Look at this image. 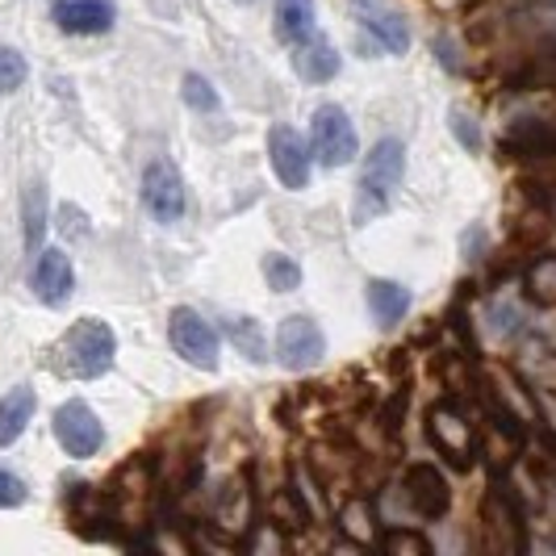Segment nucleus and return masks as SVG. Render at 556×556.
Here are the masks:
<instances>
[{
	"label": "nucleus",
	"mask_w": 556,
	"mask_h": 556,
	"mask_svg": "<svg viewBox=\"0 0 556 556\" xmlns=\"http://www.w3.org/2000/svg\"><path fill=\"white\" fill-rule=\"evenodd\" d=\"M113 4L110 0H55V22L67 34H105L113 29Z\"/></svg>",
	"instance_id": "4468645a"
},
{
	"label": "nucleus",
	"mask_w": 556,
	"mask_h": 556,
	"mask_svg": "<svg viewBox=\"0 0 556 556\" xmlns=\"http://www.w3.org/2000/svg\"><path fill=\"white\" fill-rule=\"evenodd\" d=\"M309 155L323 167H343L356 160V126L339 105H318L309 122Z\"/></svg>",
	"instance_id": "20e7f679"
},
{
	"label": "nucleus",
	"mask_w": 556,
	"mask_h": 556,
	"mask_svg": "<svg viewBox=\"0 0 556 556\" xmlns=\"http://www.w3.org/2000/svg\"><path fill=\"white\" fill-rule=\"evenodd\" d=\"M277 356L289 372H306L314 364H323L327 356V334L318 331V323L306 314H293L285 318L277 331Z\"/></svg>",
	"instance_id": "0eeeda50"
},
{
	"label": "nucleus",
	"mask_w": 556,
	"mask_h": 556,
	"mask_svg": "<svg viewBox=\"0 0 556 556\" xmlns=\"http://www.w3.org/2000/svg\"><path fill=\"white\" fill-rule=\"evenodd\" d=\"M59 218H63V235H67V239H88V218H84L80 210H76V205H63V210H59Z\"/></svg>",
	"instance_id": "c85d7f7f"
},
{
	"label": "nucleus",
	"mask_w": 556,
	"mask_h": 556,
	"mask_svg": "<svg viewBox=\"0 0 556 556\" xmlns=\"http://www.w3.org/2000/svg\"><path fill=\"white\" fill-rule=\"evenodd\" d=\"M523 289L535 306H556V255H544L535 260L523 277Z\"/></svg>",
	"instance_id": "5701e85b"
},
{
	"label": "nucleus",
	"mask_w": 556,
	"mask_h": 556,
	"mask_svg": "<svg viewBox=\"0 0 556 556\" xmlns=\"http://www.w3.org/2000/svg\"><path fill=\"white\" fill-rule=\"evenodd\" d=\"M26 55L22 51H13V47H0V92H13V88H22L26 80Z\"/></svg>",
	"instance_id": "bb28decb"
},
{
	"label": "nucleus",
	"mask_w": 556,
	"mask_h": 556,
	"mask_svg": "<svg viewBox=\"0 0 556 556\" xmlns=\"http://www.w3.org/2000/svg\"><path fill=\"white\" fill-rule=\"evenodd\" d=\"M218 528H226L230 535H243L251 528V490L248 473H239L218 498Z\"/></svg>",
	"instance_id": "a211bd4d"
},
{
	"label": "nucleus",
	"mask_w": 556,
	"mask_h": 556,
	"mask_svg": "<svg viewBox=\"0 0 556 556\" xmlns=\"http://www.w3.org/2000/svg\"><path fill=\"white\" fill-rule=\"evenodd\" d=\"M180 97H185V105L197 113L218 110V92H214V84L205 80V76H197V72H189V76L180 80Z\"/></svg>",
	"instance_id": "a878e982"
},
{
	"label": "nucleus",
	"mask_w": 556,
	"mask_h": 556,
	"mask_svg": "<svg viewBox=\"0 0 556 556\" xmlns=\"http://www.w3.org/2000/svg\"><path fill=\"white\" fill-rule=\"evenodd\" d=\"M377 548L390 556H431V540L415 528H393L386 535H377Z\"/></svg>",
	"instance_id": "b1692460"
},
{
	"label": "nucleus",
	"mask_w": 556,
	"mask_h": 556,
	"mask_svg": "<svg viewBox=\"0 0 556 556\" xmlns=\"http://www.w3.org/2000/svg\"><path fill=\"white\" fill-rule=\"evenodd\" d=\"M352 13H356V26L390 55H406L410 51V26L406 17L393 9L390 0H352Z\"/></svg>",
	"instance_id": "1a4fd4ad"
},
{
	"label": "nucleus",
	"mask_w": 556,
	"mask_h": 556,
	"mask_svg": "<svg viewBox=\"0 0 556 556\" xmlns=\"http://www.w3.org/2000/svg\"><path fill=\"white\" fill-rule=\"evenodd\" d=\"M29 498L26 481L22 477H13L9 469H0V510H9V506H22Z\"/></svg>",
	"instance_id": "cd10ccee"
},
{
	"label": "nucleus",
	"mask_w": 556,
	"mask_h": 556,
	"mask_svg": "<svg viewBox=\"0 0 556 556\" xmlns=\"http://www.w3.org/2000/svg\"><path fill=\"white\" fill-rule=\"evenodd\" d=\"M223 331H226V339H230V343L243 352V361H251V364L268 361V343H264V331H260V323H255V318L226 314Z\"/></svg>",
	"instance_id": "412c9836"
},
{
	"label": "nucleus",
	"mask_w": 556,
	"mask_h": 556,
	"mask_svg": "<svg viewBox=\"0 0 556 556\" xmlns=\"http://www.w3.org/2000/svg\"><path fill=\"white\" fill-rule=\"evenodd\" d=\"M55 440L67 456L88 460L105 444V427H101V418L92 415L84 402H63L55 410Z\"/></svg>",
	"instance_id": "6e6552de"
},
{
	"label": "nucleus",
	"mask_w": 556,
	"mask_h": 556,
	"mask_svg": "<svg viewBox=\"0 0 556 556\" xmlns=\"http://www.w3.org/2000/svg\"><path fill=\"white\" fill-rule=\"evenodd\" d=\"M277 38L285 47H298L314 34V0H277Z\"/></svg>",
	"instance_id": "6ab92c4d"
},
{
	"label": "nucleus",
	"mask_w": 556,
	"mask_h": 556,
	"mask_svg": "<svg viewBox=\"0 0 556 556\" xmlns=\"http://www.w3.org/2000/svg\"><path fill=\"white\" fill-rule=\"evenodd\" d=\"M368 314L377 318V327H397L410 314V289L397 280H368Z\"/></svg>",
	"instance_id": "dca6fc26"
},
{
	"label": "nucleus",
	"mask_w": 556,
	"mask_h": 556,
	"mask_svg": "<svg viewBox=\"0 0 556 556\" xmlns=\"http://www.w3.org/2000/svg\"><path fill=\"white\" fill-rule=\"evenodd\" d=\"M243 4H248V0H243Z\"/></svg>",
	"instance_id": "7c9ffc66"
},
{
	"label": "nucleus",
	"mask_w": 556,
	"mask_h": 556,
	"mask_svg": "<svg viewBox=\"0 0 556 556\" xmlns=\"http://www.w3.org/2000/svg\"><path fill=\"white\" fill-rule=\"evenodd\" d=\"M22 223H26V243L29 251L42 248V230H47V185L29 180L22 193Z\"/></svg>",
	"instance_id": "4be33fe9"
},
{
	"label": "nucleus",
	"mask_w": 556,
	"mask_h": 556,
	"mask_svg": "<svg viewBox=\"0 0 556 556\" xmlns=\"http://www.w3.org/2000/svg\"><path fill=\"white\" fill-rule=\"evenodd\" d=\"M76 289V273H72V260L63 251L47 248L34 264V293L42 306H63Z\"/></svg>",
	"instance_id": "ddd939ff"
},
{
	"label": "nucleus",
	"mask_w": 556,
	"mask_h": 556,
	"mask_svg": "<svg viewBox=\"0 0 556 556\" xmlns=\"http://www.w3.org/2000/svg\"><path fill=\"white\" fill-rule=\"evenodd\" d=\"M264 280H268L273 293H293L302 285V268L289 255H268L264 260Z\"/></svg>",
	"instance_id": "393cba45"
},
{
	"label": "nucleus",
	"mask_w": 556,
	"mask_h": 556,
	"mask_svg": "<svg viewBox=\"0 0 556 556\" xmlns=\"http://www.w3.org/2000/svg\"><path fill=\"white\" fill-rule=\"evenodd\" d=\"M113 352H117V343H113L110 327L101 318H80L72 331L63 334V343H59V364H63V372H72L80 381H92V377L110 372Z\"/></svg>",
	"instance_id": "f03ea898"
},
{
	"label": "nucleus",
	"mask_w": 556,
	"mask_h": 556,
	"mask_svg": "<svg viewBox=\"0 0 556 556\" xmlns=\"http://www.w3.org/2000/svg\"><path fill=\"white\" fill-rule=\"evenodd\" d=\"M339 531L356 544V548H372L377 544V510L372 498H352L339 510Z\"/></svg>",
	"instance_id": "aec40b11"
},
{
	"label": "nucleus",
	"mask_w": 556,
	"mask_h": 556,
	"mask_svg": "<svg viewBox=\"0 0 556 556\" xmlns=\"http://www.w3.org/2000/svg\"><path fill=\"white\" fill-rule=\"evenodd\" d=\"M268 160H273V172L285 189H306L309 185V147L293 126H273Z\"/></svg>",
	"instance_id": "9b49d317"
},
{
	"label": "nucleus",
	"mask_w": 556,
	"mask_h": 556,
	"mask_svg": "<svg viewBox=\"0 0 556 556\" xmlns=\"http://www.w3.org/2000/svg\"><path fill=\"white\" fill-rule=\"evenodd\" d=\"M402 176H406V147L397 139H381L364 155L356 197H352V223L368 226L381 214H390L393 197L402 189Z\"/></svg>",
	"instance_id": "f257e3e1"
},
{
	"label": "nucleus",
	"mask_w": 556,
	"mask_h": 556,
	"mask_svg": "<svg viewBox=\"0 0 556 556\" xmlns=\"http://www.w3.org/2000/svg\"><path fill=\"white\" fill-rule=\"evenodd\" d=\"M481 531H485V548H494V553H523L528 548L523 510L502 481L481 498Z\"/></svg>",
	"instance_id": "7ed1b4c3"
},
{
	"label": "nucleus",
	"mask_w": 556,
	"mask_h": 556,
	"mask_svg": "<svg viewBox=\"0 0 556 556\" xmlns=\"http://www.w3.org/2000/svg\"><path fill=\"white\" fill-rule=\"evenodd\" d=\"M427 440L431 447L444 456L447 465H456V469H469L477 456V431L473 422L460 415V410H452V406H435L431 415H427Z\"/></svg>",
	"instance_id": "423d86ee"
},
{
	"label": "nucleus",
	"mask_w": 556,
	"mask_h": 556,
	"mask_svg": "<svg viewBox=\"0 0 556 556\" xmlns=\"http://www.w3.org/2000/svg\"><path fill=\"white\" fill-rule=\"evenodd\" d=\"M293 72L306 84H327L339 76V51H334L327 38H314L309 34L306 42H298L293 51Z\"/></svg>",
	"instance_id": "2eb2a0df"
},
{
	"label": "nucleus",
	"mask_w": 556,
	"mask_h": 556,
	"mask_svg": "<svg viewBox=\"0 0 556 556\" xmlns=\"http://www.w3.org/2000/svg\"><path fill=\"white\" fill-rule=\"evenodd\" d=\"M406 502L418 519H444L452 510V490H447V477L435 469V465H410L406 469Z\"/></svg>",
	"instance_id": "f8f14e48"
},
{
	"label": "nucleus",
	"mask_w": 556,
	"mask_h": 556,
	"mask_svg": "<svg viewBox=\"0 0 556 556\" xmlns=\"http://www.w3.org/2000/svg\"><path fill=\"white\" fill-rule=\"evenodd\" d=\"M452 135H460V142H465L469 151H477V147H481V139H477V130H473V122H469L465 113H452Z\"/></svg>",
	"instance_id": "c756f323"
},
{
	"label": "nucleus",
	"mask_w": 556,
	"mask_h": 556,
	"mask_svg": "<svg viewBox=\"0 0 556 556\" xmlns=\"http://www.w3.org/2000/svg\"><path fill=\"white\" fill-rule=\"evenodd\" d=\"M142 205L160 223H180L185 218V180L172 160H155L142 172Z\"/></svg>",
	"instance_id": "9d476101"
},
{
	"label": "nucleus",
	"mask_w": 556,
	"mask_h": 556,
	"mask_svg": "<svg viewBox=\"0 0 556 556\" xmlns=\"http://www.w3.org/2000/svg\"><path fill=\"white\" fill-rule=\"evenodd\" d=\"M167 339H172L176 356H185L193 368H201V372H214V368H218V331H214L197 309H189V306L172 309Z\"/></svg>",
	"instance_id": "39448f33"
},
{
	"label": "nucleus",
	"mask_w": 556,
	"mask_h": 556,
	"mask_svg": "<svg viewBox=\"0 0 556 556\" xmlns=\"http://www.w3.org/2000/svg\"><path fill=\"white\" fill-rule=\"evenodd\" d=\"M34 406H38V397H34L29 386H17V390H9L0 397V447L22 440V431H26L29 418H34Z\"/></svg>",
	"instance_id": "f3484780"
}]
</instances>
